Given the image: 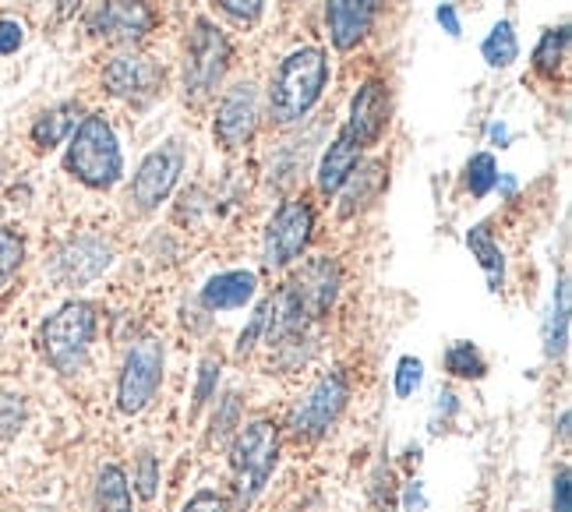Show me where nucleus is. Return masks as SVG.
Listing matches in <instances>:
<instances>
[{"label":"nucleus","instance_id":"1","mask_svg":"<svg viewBox=\"0 0 572 512\" xmlns=\"http://www.w3.org/2000/svg\"><path fill=\"white\" fill-rule=\"evenodd\" d=\"M326 81H329V61L322 50L318 46L294 50L276 67L273 85H268V110H273L279 124H294L322 99Z\"/></svg>","mask_w":572,"mask_h":512},{"label":"nucleus","instance_id":"2","mask_svg":"<svg viewBox=\"0 0 572 512\" xmlns=\"http://www.w3.org/2000/svg\"><path fill=\"white\" fill-rule=\"evenodd\" d=\"M67 170L89 187H113L124 174L121 145L113 139V128L99 113L86 117L75 131V142L67 149Z\"/></svg>","mask_w":572,"mask_h":512},{"label":"nucleus","instance_id":"3","mask_svg":"<svg viewBox=\"0 0 572 512\" xmlns=\"http://www.w3.org/2000/svg\"><path fill=\"white\" fill-rule=\"evenodd\" d=\"M92 333H96V312L89 304L75 301V304H64L57 315H50L43 322L40 347L50 364L64 374H72L81 368V361H86Z\"/></svg>","mask_w":572,"mask_h":512},{"label":"nucleus","instance_id":"4","mask_svg":"<svg viewBox=\"0 0 572 512\" xmlns=\"http://www.w3.org/2000/svg\"><path fill=\"white\" fill-rule=\"evenodd\" d=\"M276 424L273 421H255L238 435L233 442V470H238V502L248 505L262 484L268 481V473L276 467Z\"/></svg>","mask_w":572,"mask_h":512},{"label":"nucleus","instance_id":"5","mask_svg":"<svg viewBox=\"0 0 572 512\" xmlns=\"http://www.w3.org/2000/svg\"><path fill=\"white\" fill-rule=\"evenodd\" d=\"M227 64H230L227 36L209 19H198L188 43V61H184V85H188V92L209 96L227 75Z\"/></svg>","mask_w":572,"mask_h":512},{"label":"nucleus","instance_id":"6","mask_svg":"<svg viewBox=\"0 0 572 512\" xmlns=\"http://www.w3.org/2000/svg\"><path fill=\"white\" fill-rule=\"evenodd\" d=\"M160 379H163V344L160 339H142V344L131 347L128 361H124L121 389H117V406H121L124 414H139V410L153 403Z\"/></svg>","mask_w":572,"mask_h":512},{"label":"nucleus","instance_id":"7","mask_svg":"<svg viewBox=\"0 0 572 512\" xmlns=\"http://www.w3.org/2000/svg\"><path fill=\"white\" fill-rule=\"evenodd\" d=\"M311 227H315V213L305 198L283 201L279 213L273 216V224L265 230V262L273 269L290 265L297 254L308 248Z\"/></svg>","mask_w":572,"mask_h":512},{"label":"nucleus","instance_id":"8","mask_svg":"<svg viewBox=\"0 0 572 512\" xmlns=\"http://www.w3.org/2000/svg\"><path fill=\"white\" fill-rule=\"evenodd\" d=\"M350 400V385L340 371L336 374H326V379H318L315 389L305 396V403H300L294 410V417H290V428L297 438H318V435H326L336 417L343 414V406Z\"/></svg>","mask_w":572,"mask_h":512},{"label":"nucleus","instance_id":"9","mask_svg":"<svg viewBox=\"0 0 572 512\" xmlns=\"http://www.w3.org/2000/svg\"><path fill=\"white\" fill-rule=\"evenodd\" d=\"M184 170V145L166 142L156 152H148L145 163L139 166L131 184V195L139 201V209H156V205L174 192V184Z\"/></svg>","mask_w":572,"mask_h":512},{"label":"nucleus","instance_id":"10","mask_svg":"<svg viewBox=\"0 0 572 512\" xmlns=\"http://www.w3.org/2000/svg\"><path fill=\"white\" fill-rule=\"evenodd\" d=\"M156 25V14L145 0H107L89 14V32L103 40H142Z\"/></svg>","mask_w":572,"mask_h":512},{"label":"nucleus","instance_id":"11","mask_svg":"<svg viewBox=\"0 0 572 512\" xmlns=\"http://www.w3.org/2000/svg\"><path fill=\"white\" fill-rule=\"evenodd\" d=\"M258 128V92L251 81L233 85V89L223 96L220 113H216V139H220L227 149L244 145Z\"/></svg>","mask_w":572,"mask_h":512},{"label":"nucleus","instance_id":"12","mask_svg":"<svg viewBox=\"0 0 572 512\" xmlns=\"http://www.w3.org/2000/svg\"><path fill=\"white\" fill-rule=\"evenodd\" d=\"M103 85L107 92L117 99H148L160 92L163 85V67L153 57L142 54H124L107 64L103 72Z\"/></svg>","mask_w":572,"mask_h":512},{"label":"nucleus","instance_id":"13","mask_svg":"<svg viewBox=\"0 0 572 512\" xmlns=\"http://www.w3.org/2000/svg\"><path fill=\"white\" fill-rule=\"evenodd\" d=\"M385 124H389V89L385 81H364L350 102L346 134L358 142V149H367L382 139Z\"/></svg>","mask_w":572,"mask_h":512},{"label":"nucleus","instance_id":"14","mask_svg":"<svg viewBox=\"0 0 572 512\" xmlns=\"http://www.w3.org/2000/svg\"><path fill=\"white\" fill-rule=\"evenodd\" d=\"M382 11V0H329L326 22H329V40L336 50H353L367 32H372L375 19Z\"/></svg>","mask_w":572,"mask_h":512},{"label":"nucleus","instance_id":"15","mask_svg":"<svg viewBox=\"0 0 572 512\" xmlns=\"http://www.w3.org/2000/svg\"><path fill=\"white\" fill-rule=\"evenodd\" d=\"M286 286H290V294L300 304L305 318H318V315H326L336 301L340 269H336V262H329V259H315L300 269V276L294 283H286Z\"/></svg>","mask_w":572,"mask_h":512},{"label":"nucleus","instance_id":"16","mask_svg":"<svg viewBox=\"0 0 572 512\" xmlns=\"http://www.w3.org/2000/svg\"><path fill=\"white\" fill-rule=\"evenodd\" d=\"M110 265V248L96 237H81V241L67 244L57 259V276L64 283H89Z\"/></svg>","mask_w":572,"mask_h":512},{"label":"nucleus","instance_id":"17","mask_svg":"<svg viewBox=\"0 0 572 512\" xmlns=\"http://www.w3.org/2000/svg\"><path fill=\"white\" fill-rule=\"evenodd\" d=\"M361 163V149L358 142L350 139L346 128L336 134V142L326 149V156H322V166H318V192L322 195H336L340 187L346 184V177L358 170Z\"/></svg>","mask_w":572,"mask_h":512},{"label":"nucleus","instance_id":"18","mask_svg":"<svg viewBox=\"0 0 572 512\" xmlns=\"http://www.w3.org/2000/svg\"><path fill=\"white\" fill-rule=\"evenodd\" d=\"M255 272H223V276H212L201 290V304L209 312H230V307H244L255 297Z\"/></svg>","mask_w":572,"mask_h":512},{"label":"nucleus","instance_id":"19","mask_svg":"<svg viewBox=\"0 0 572 512\" xmlns=\"http://www.w3.org/2000/svg\"><path fill=\"white\" fill-rule=\"evenodd\" d=\"M75 124H78V102H61V107L46 110L40 121L32 124V142L40 149H54L75 131Z\"/></svg>","mask_w":572,"mask_h":512},{"label":"nucleus","instance_id":"20","mask_svg":"<svg viewBox=\"0 0 572 512\" xmlns=\"http://www.w3.org/2000/svg\"><path fill=\"white\" fill-rule=\"evenodd\" d=\"M353 181L350 184V192L343 195V216H353V213H361L367 201H375V195L385 187V166L382 163H367L361 170H353V174L346 177Z\"/></svg>","mask_w":572,"mask_h":512},{"label":"nucleus","instance_id":"21","mask_svg":"<svg viewBox=\"0 0 572 512\" xmlns=\"http://www.w3.org/2000/svg\"><path fill=\"white\" fill-rule=\"evenodd\" d=\"M96 494H99V505H103L107 512H131V488H128V477L121 467L99 470Z\"/></svg>","mask_w":572,"mask_h":512},{"label":"nucleus","instance_id":"22","mask_svg":"<svg viewBox=\"0 0 572 512\" xmlns=\"http://www.w3.org/2000/svg\"><path fill=\"white\" fill-rule=\"evenodd\" d=\"M569 344V283H559V301L551 304V318L544 329V350L548 357H562Z\"/></svg>","mask_w":572,"mask_h":512},{"label":"nucleus","instance_id":"23","mask_svg":"<svg viewBox=\"0 0 572 512\" xmlns=\"http://www.w3.org/2000/svg\"><path fill=\"white\" fill-rule=\"evenodd\" d=\"M466 244H470V251L477 254V262L484 265V272H487V286L492 290H498L502 286V251H498V244L492 241V233H487V227H474L466 233Z\"/></svg>","mask_w":572,"mask_h":512},{"label":"nucleus","instance_id":"24","mask_svg":"<svg viewBox=\"0 0 572 512\" xmlns=\"http://www.w3.org/2000/svg\"><path fill=\"white\" fill-rule=\"evenodd\" d=\"M481 54H484V61L492 64V67H509L519 57V43H516L513 25L509 22H498L492 29V36L481 43Z\"/></svg>","mask_w":572,"mask_h":512},{"label":"nucleus","instance_id":"25","mask_svg":"<svg viewBox=\"0 0 572 512\" xmlns=\"http://www.w3.org/2000/svg\"><path fill=\"white\" fill-rule=\"evenodd\" d=\"M565 46H569V29L544 32V40L537 43V50H534V67H537V72H541V75L559 72V64L565 57Z\"/></svg>","mask_w":572,"mask_h":512},{"label":"nucleus","instance_id":"26","mask_svg":"<svg viewBox=\"0 0 572 512\" xmlns=\"http://www.w3.org/2000/svg\"><path fill=\"white\" fill-rule=\"evenodd\" d=\"M446 368L457 374V379H484V357L477 353L474 344H457L449 353H446Z\"/></svg>","mask_w":572,"mask_h":512},{"label":"nucleus","instance_id":"27","mask_svg":"<svg viewBox=\"0 0 572 512\" xmlns=\"http://www.w3.org/2000/svg\"><path fill=\"white\" fill-rule=\"evenodd\" d=\"M466 184H470V195H477V198L498 184V166L487 152H477V156L466 163Z\"/></svg>","mask_w":572,"mask_h":512},{"label":"nucleus","instance_id":"28","mask_svg":"<svg viewBox=\"0 0 572 512\" xmlns=\"http://www.w3.org/2000/svg\"><path fill=\"white\" fill-rule=\"evenodd\" d=\"M25 259V244H22V237L19 233H11V230H0V283L11 280L14 272H19Z\"/></svg>","mask_w":572,"mask_h":512},{"label":"nucleus","instance_id":"29","mask_svg":"<svg viewBox=\"0 0 572 512\" xmlns=\"http://www.w3.org/2000/svg\"><path fill=\"white\" fill-rule=\"evenodd\" d=\"M25 424V403L19 396H0V438L19 435Z\"/></svg>","mask_w":572,"mask_h":512},{"label":"nucleus","instance_id":"30","mask_svg":"<svg viewBox=\"0 0 572 512\" xmlns=\"http://www.w3.org/2000/svg\"><path fill=\"white\" fill-rule=\"evenodd\" d=\"M420 382H425V364H420L417 357H403L396 368V392L399 396H414Z\"/></svg>","mask_w":572,"mask_h":512},{"label":"nucleus","instance_id":"31","mask_svg":"<svg viewBox=\"0 0 572 512\" xmlns=\"http://www.w3.org/2000/svg\"><path fill=\"white\" fill-rule=\"evenodd\" d=\"M156 484H160V464L153 453H142L139 456V494L145 502L156 499Z\"/></svg>","mask_w":572,"mask_h":512},{"label":"nucleus","instance_id":"32","mask_svg":"<svg viewBox=\"0 0 572 512\" xmlns=\"http://www.w3.org/2000/svg\"><path fill=\"white\" fill-rule=\"evenodd\" d=\"M216 4H220V11H227L230 19H238V22H258L265 0H216Z\"/></svg>","mask_w":572,"mask_h":512},{"label":"nucleus","instance_id":"33","mask_svg":"<svg viewBox=\"0 0 572 512\" xmlns=\"http://www.w3.org/2000/svg\"><path fill=\"white\" fill-rule=\"evenodd\" d=\"M216 379H220V361H212V357H209V361L201 364V382H198V392H195V406H201L212 396Z\"/></svg>","mask_w":572,"mask_h":512},{"label":"nucleus","instance_id":"34","mask_svg":"<svg viewBox=\"0 0 572 512\" xmlns=\"http://www.w3.org/2000/svg\"><path fill=\"white\" fill-rule=\"evenodd\" d=\"M25 40V32L22 25L14 22V19H0V54H14V50L22 46Z\"/></svg>","mask_w":572,"mask_h":512},{"label":"nucleus","instance_id":"35","mask_svg":"<svg viewBox=\"0 0 572 512\" xmlns=\"http://www.w3.org/2000/svg\"><path fill=\"white\" fill-rule=\"evenodd\" d=\"M184 512H227V502L216 491H198L195 499L184 505Z\"/></svg>","mask_w":572,"mask_h":512},{"label":"nucleus","instance_id":"36","mask_svg":"<svg viewBox=\"0 0 572 512\" xmlns=\"http://www.w3.org/2000/svg\"><path fill=\"white\" fill-rule=\"evenodd\" d=\"M554 512H572V502H569V470H559V477H554Z\"/></svg>","mask_w":572,"mask_h":512},{"label":"nucleus","instance_id":"37","mask_svg":"<svg viewBox=\"0 0 572 512\" xmlns=\"http://www.w3.org/2000/svg\"><path fill=\"white\" fill-rule=\"evenodd\" d=\"M439 22L446 25L449 36H460V19H457V11H452L449 4H442V8H439Z\"/></svg>","mask_w":572,"mask_h":512},{"label":"nucleus","instance_id":"38","mask_svg":"<svg viewBox=\"0 0 572 512\" xmlns=\"http://www.w3.org/2000/svg\"><path fill=\"white\" fill-rule=\"evenodd\" d=\"M233 421H238V396H227V410H223V417H220V432H216V435H227Z\"/></svg>","mask_w":572,"mask_h":512},{"label":"nucleus","instance_id":"39","mask_svg":"<svg viewBox=\"0 0 572 512\" xmlns=\"http://www.w3.org/2000/svg\"><path fill=\"white\" fill-rule=\"evenodd\" d=\"M407 505H410V509H425V494H420V484H414V488L407 491Z\"/></svg>","mask_w":572,"mask_h":512},{"label":"nucleus","instance_id":"40","mask_svg":"<svg viewBox=\"0 0 572 512\" xmlns=\"http://www.w3.org/2000/svg\"><path fill=\"white\" fill-rule=\"evenodd\" d=\"M78 8V0H61V11H57V19H67V14H72Z\"/></svg>","mask_w":572,"mask_h":512},{"label":"nucleus","instance_id":"41","mask_svg":"<svg viewBox=\"0 0 572 512\" xmlns=\"http://www.w3.org/2000/svg\"><path fill=\"white\" fill-rule=\"evenodd\" d=\"M492 139L506 142V128H502V124H492Z\"/></svg>","mask_w":572,"mask_h":512}]
</instances>
